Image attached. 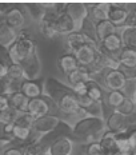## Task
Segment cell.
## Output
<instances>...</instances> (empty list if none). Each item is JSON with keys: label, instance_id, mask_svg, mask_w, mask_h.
I'll return each instance as SVG.
<instances>
[{"label": "cell", "instance_id": "ba28073f", "mask_svg": "<svg viewBox=\"0 0 136 155\" xmlns=\"http://www.w3.org/2000/svg\"><path fill=\"white\" fill-rule=\"evenodd\" d=\"M96 43H98V41H95L93 39L88 38L87 35H84L83 32H72V34H70L67 36L68 47H70L71 50H73V51L79 50V48H82L84 46H92V47H95V48H98L99 50L100 47Z\"/></svg>", "mask_w": 136, "mask_h": 155}, {"label": "cell", "instance_id": "4dcf8cb0", "mask_svg": "<svg viewBox=\"0 0 136 155\" xmlns=\"http://www.w3.org/2000/svg\"><path fill=\"white\" fill-rule=\"evenodd\" d=\"M67 14H70L76 21V20H79V19L86 18L87 7L84 4H80V3H71V4H68V12Z\"/></svg>", "mask_w": 136, "mask_h": 155}, {"label": "cell", "instance_id": "ac0fdd59", "mask_svg": "<svg viewBox=\"0 0 136 155\" xmlns=\"http://www.w3.org/2000/svg\"><path fill=\"white\" fill-rule=\"evenodd\" d=\"M9 99H11V106L15 110H18V111L21 112V114L28 112V106H30L31 99L27 98L21 91L11 94V95H9Z\"/></svg>", "mask_w": 136, "mask_h": 155}, {"label": "cell", "instance_id": "f907efd6", "mask_svg": "<svg viewBox=\"0 0 136 155\" xmlns=\"http://www.w3.org/2000/svg\"><path fill=\"white\" fill-rule=\"evenodd\" d=\"M44 155H51V154H50V153H45V154H44Z\"/></svg>", "mask_w": 136, "mask_h": 155}, {"label": "cell", "instance_id": "6da1fadb", "mask_svg": "<svg viewBox=\"0 0 136 155\" xmlns=\"http://www.w3.org/2000/svg\"><path fill=\"white\" fill-rule=\"evenodd\" d=\"M105 122L99 116H87L80 119L73 127V137L80 140H93L103 130Z\"/></svg>", "mask_w": 136, "mask_h": 155}, {"label": "cell", "instance_id": "74e56055", "mask_svg": "<svg viewBox=\"0 0 136 155\" xmlns=\"http://www.w3.org/2000/svg\"><path fill=\"white\" fill-rule=\"evenodd\" d=\"M25 5H27V9L30 11L32 18L40 19V20L44 18V15H45L44 4H25Z\"/></svg>", "mask_w": 136, "mask_h": 155}, {"label": "cell", "instance_id": "484cf974", "mask_svg": "<svg viewBox=\"0 0 136 155\" xmlns=\"http://www.w3.org/2000/svg\"><path fill=\"white\" fill-rule=\"evenodd\" d=\"M87 95L92 99L93 102H102L103 101V88L96 80H89L87 83Z\"/></svg>", "mask_w": 136, "mask_h": 155}, {"label": "cell", "instance_id": "8992f818", "mask_svg": "<svg viewBox=\"0 0 136 155\" xmlns=\"http://www.w3.org/2000/svg\"><path fill=\"white\" fill-rule=\"evenodd\" d=\"M57 108H59L61 112L68 114V115H80V114L86 112L80 107L75 94H67V95H64L63 98L57 102Z\"/></svg>", "mask_w": 136, "mask_h": 155}, {"label": "cell", "instance_id": "ee69618b", "mask_svg": "<svg viewBox=\"0 0 136 155\" xmlns=\"http://www.w3.org/2000/svg\"><path fill=\"white\" fill-rule=\"evenodd\" d=\"M9 107H12L9 95L8 94H2V95H0V112L5 111V110H8Z\"/></svg>", "mask_w": 136, "mask_h": 155}, {"label": "cell", "instance_id": "f1b7e54d", "mask_svg": "<svg viewBox=\"0 0 136 155\" xmlns=\"http://www.w3.org/2000/svg\"><path fill=\"white\" fill-rule=\"evenodd\" d=\"M125 98H127V96H125L121 91H109L108 94H107V101L105 102L112 110L116 111V108L124 102Z\"/></svg>", "mask_w": 136, "mask_h": 155}, {"label": "cell", "instance_id": "60d3db41", "mask_svg": "<svg viewBox=\"0 0 136 155\" xmlns=\"http://www.w3.org/2000/svg\"><path fill=\"white\" fill-rule=\"evenodd\" d=\"M76 98H77V102H79L80 107H82V108L84 110V111L89 110V108L92 107V106L96 103V102H93L88 95H84V96H76Z\"/></svg>", "mask_w": 136, "mask_h": 155}, {"label": "cell", "instance_id": "603a6c76", "mask_svg": "<svg viewBox=\"0 0 136 155\" xmlns=\"http://www.w3.org/2000/svg\"><path fill=\"white\" fill-rule=\"evenodd\" d=\"M96 34H98V40H100V43H102L105 38L116 34V25L109 20L100 21L96 24Z\"/></svg>", "mask_w": 136, "mask_h": 155}, {"label": "cell", "instance_id": "5bb4252c", "mask_svg": "<svg viewBox=\"0 0 136 155\" xmlns=\"http://www.w3.org/2000/svg\"><path fill=\"white\" fill-rule=\"evenodd\" d=\"M75 19L72 18L70 14H63L55 20V30L57 34H72L75 32Z\"/></svg>", "mask_w": 136, "mask_h": 155}, {"label": "cell", "instance_id": "d6a6232c", "mask_svg": "<svg viewBox=\"0 0 136 155\" xmlns=\"http://www.w3.org/2000/svg\"><path fill=\"white\" fill-rule=\"evenodd\" d=\"M32 134H34L32 128L23 127V126H18V124H15L14 132H12L15 140H20V142H27V140L32 139V138H31Z\"/></svg>", "mask_w": 136, "mask_h": 155}, {"label": "cell", "instance_id": "7a4b0ae2", "mask_svg": "<svg viewBox=\"0 0 136 155\" xmlns=\"http://www.w3.org/2000/svg\"><path fill=\"white\" fill-rule=\"evenodd\" d=\"M8 51L14 63L20 64L34 54H36V43L25 32H23V34L18 35L16 41L8 48Z\"/></svg>", "mask_w": 136, "mask_h": 155}, {"label": "cell", "instance_id": "681fc988", "mask_svg": "<svg viewBox=\"0 0 136 155\" xmlns=\"http://www.w3.org/2000/svg\"><path fill=\"white\" fill-rule=\"evenodd\" d=\"M93 155H105V153H102V154H93Z\"/></svg>", "mask_w": 136, "mask_h": 155}, {"label": "cell", "instance_id": "4316f807", "mask_svg": "<svg viewBox=\"0 0 136 155\" xmlns=\"http://www.w3.org/2000/svg\"><path fill=\"white\" fill-rule=\"evenodd\" d=\"M84 35H87L88 38L93 39L95 41H98V34H96V23L91 18L86 16L82 20V31Z\"/></svg>", "mask_w": 136, "mask_h": 155}, {"label": "cell", "instance_id": "836d02e7", "mask_svg": "<svg viewBox=\"0 0 136 155\" xmlns=\"http://www.w3.org/2000/svg\"><path fill=\"white\" fill-rule=\"evenodd\" d=\"M116 151L119 153H129L132 154V150H131V144H129V140H128V135L127 132H120L118 134V140H116ZM134 155V154H132Z\"/></svg>", "mask_w": 136, "mask_h": 155}, {"label": "cell", "instance_id": "f5cc1de1", "mask_svg": "<svg viewBox=\"0 0 136 155\" xmlns=\"http://www.w3.org/2000/svg\"><path fill=\"white\" fill-rule=\"evenodd\" d=\"M134 155H136V153H135V154H134Z\"/></svg>", "mask_w": 136, "mask_h": 155}, {"label": "cell", "instance_id": "8d00e7d4", "mask_svg": "<svg viewBox=\"0 0 136 155\" xmlns=\"http://www.w3.org/2000/svg\"><path fill=\"white\" fill-rule=\"evenodd\" d=\"M116 111L120 112V114H123V115H125V116H129V115L134 114L135 104H134V102H132L129 98H125L124 102H123L119 106L118 108H116Z\"/></svg>", "mask_w": 136, "mask_h": 155}, {"label": "cell", "instance_id": "83f0119b", "mask_svg": "<svg viewBox=\"0 0 136 155\" xmlns=\"http://www.w3.org/2000/svg\"><path fill=\"white\" fill-rule=\"evenodd\" d=\"M39 30H40V34L43 36L51 39L55 36V34H57L56 30H55V21L50 20V19H45L43 18L39 23Z\"/></svg>", "mask_w": 136, "mask_h": 155}, {"label": "cell", "instance_id": "f546056e", "mask_svg": "<svg viewBox=\"0 0 136 155\" xmlns=\"http://www.w3.org/2000/svg\"><path fill=\"white\" fill-rule=\"evenodd\" d=\"M7 79H8V80H11V82H24V80L27 79V78H25L24 70L21 68L20 64L14 63L11 67H9Z\"/></svg>", "mask_w": 136, "mask_h": 155}, {"label": "cell", "instance_id": "52a82bcc", "mask_svg": "<svg viewBox=\"0 0 136 155\" xmlns=\"http://www.w3.org/2000/svg\"><path fill=\"white\" fill-rule=\"evenodd\" d=\"M28 114L32 115L35 119L51 114V107H50V103H48L47 95L31 99L30 106H28Z\"/></svg>", "mask_w": 136, "mask_h": 155}, {"label": "cell", "instance_id": "9c48e42d", "mask_svg": "<svg viewBox=\"0 0 136 155\" xmlns=\"http://www.w3.org/2000/svg\"><path fill=\"white\" fill-rule=\"evenodd\" d=\"M128 16V9L123 3H109L108 9V20L115 25H120L125 23Z\"/></svg>", "mask_w": 136, "mask_h": 155}, {"label": "cell", "instance_id": "277c9868", "mask_svg": "<svg viewBox=\"0 0 136 155\" xmlns=\"http://www.w3.org/2000/svg\"><path fill=\"white\" fill-rule=\"evenodd\" d=\"M70 137H73V130H71V127L67 123L60 122L59 126H57L53 131L48 132V134H45V135H41V137L39 138V140L50 150V147L52 146L56 140L61 139V138H70Z\"/></svg>", "mask_w": 136, "mask_h": 155}, {"label": "cell", "instance_id": "c3c4849f", "mask_svg": "<svg viewBox=\"0 0 136 155\" xmlns=\"http://www.w3.org/2000/svg\"><path fill=\"white\" fill-rule=\"evenodd\" d=\"M105 155H116V151H112V153H105Z\"/></svg>", "mask_w": 136, "mask_h": 155}, {"label": "cell", "instance_id": "5b68a950", "mask_svg": "<svg viewBox=\"0 0 136 155\" xmlns=\"http://www.w3.org/2000/svg\"><path fill=\"white\" fill-rule=\"evenodd\" d=\"M60 122H61L60 119L55 115H51V114L44 115L41 118L35 119V123L32 126V131H34V134H37V135H45L48 132L53 131L59 126Z\"/></svg>", "mask_w": 136, "mask_h": 155}, {"label": "cell", "instance_id": "7c38bea8", "mask_svg": "<svg viewBox=\"0 0 136 155\" xmlns=\"http://www.w3.org/2000/svg\"><path fill=\"white\" fill-rule=\"evenodd\" d=\"M104 80H105V86L111 91H120L125 86V82H127L125 76L119 70H108V72L105 74Z\"/></svg>", "mask_w": 136, "mask_h": 155}, {"label": "cell", "instance_id": "3957f363", "mask_svg": "<svg viewBox=\"0 0 136 155\" xmlns=\"http://www.w3.org/2000/svg\"><path fill=\"white\" fill-rule=\"evenodd\" d=\"M44 90H45V95H48L56 103L59 102L64 95H67V94H73L72 87L63 84L61 82H59L57 79H53V78H48V79L45 80Z\"/></svg>", "mask_w": 136, "mask_h": 155}, {"label": "cell", "instance_id": "7402d4cb", "mask_svg": "<svg viewBox=\"0 0 136 155\" xmlns=\"http://www.w3.org/2000/svg\"><path fill=\"white\" fill-rule=\"evenodd\" d=\"M16 39H18V35L15 34V31L9 28L8 25L2 24V27H0V44H2V47L9 48L16 41Z\"/></svg>", "mask_w": 136, "mask_h": 155}, {"label": "cell", "instance_id": "2e32d148", "mask_svg": "<svg viewBox=\"0 0 136 155\" xmlns=\"http://www.w3.org/2000/svg\"><path fill=\"white\" fill-rule=\"evenodd\" d=\"M57 66L61 70V72L66 74L68 76L71 72H73L75 70H77L80 67L79 62H77L76 56L73 54H66V55H61L57 60Z\"/></svg>", "mask_w": 136, "mask_h": 155}, {"label": "cell", "instance_id": "7dc6e473", "mask_svg": "<svg viewBox=\"0 0 136 155\" xmlns=\"http://www.w3.org/2000/svg\"><path fill=\"white\" fill-rule=\"evenodd\" d=\"M128 135V140H129V144H131V150H132V154L136 153V130H132V131H125Z\"/></svg>", "mask_w": 136, "mask_h": 155}, {"label": "cell", "instance_id": "d6986e66", "mask_svg": "<svg viewBox=\"0 0 136 155\" xmlns=\"http://www.w3.org/2000/svg\"><path fill=\"white\" fill-rule=\"evenodd\" d=\"M48 153L51 155H70L72 153V142L68 138H61L50 147Z\"/></svg>", "mask_w": 136, "mask_h": 155}, {"label": "cell", "instance_id": "ab89813d", "mask_svg": "<svg viewBox=\"0 0 136 155\" xmlns=\"http://www.w3.org/2000/svg\"><path fill=\"white\" fill-rule=\"evenodd\" d=\"M118 70L125 76L127 80H136V67H127L120 64Z\"/></svg>", "mask_w": 136, "mask_h": 155}, {"label": "cell", "instance_id": "e575fe53", "mask_svg": "<svg viewBox=\"0 0 136 155\" xmlns=\"http://www.w3.org/2000/svg\"><path fill=\"white\" fill-rule=\"evenodd\" d=\"M19 116L20 115H19L18 110H15L14 107H9L8 110H5V111H2V114H0V120H2L3 124L15 123Z\"/></svg>", "mask_w": 136, "mask_h": 155}, {"label": "cell", "instance_id": "d590c367", "mask_svg": "<svg viewBox=\"0 0 136 155\" xmlns=\"http://www.w3.org/2000/svg\"><path fill=\"white\" fill-rule=\"evenodd\" d=\"M45 153H48V148L39 139L28 147H25V155H44Z\"/></svg>", "mask_w": 136, "mask_h": 155}, {"label": "cell", "instance_id": "f35d334b", "mask_svg": "<svg viewBox=\"0 0 136 155\" xmlns=\"http://www.w3.org/2000/svg\"><path fill=\"white\" fill-rule=\"evenodd\" d=\"M34 123H35V118L32 115L28 114V112H25V114H21L18 118V120L15 122V124L23 126V127H28V128H32Z\"/></svg>", "mask_w": 136, "mask_h": 155}, {"label": "cell", "instance_id": "816d5d0a", "mask_svg": "<svg viewBox=\"0 0 136 155\" xmlns=\"http://www.w3.org/2000/svg\"><path fill=\"white\" fill-rule=\"evenodd\" d=\"M135 101H136V91H135Z\"/></svg>", "mask_w": 136, "mask_h": 155}, {"label": "cell", "instance_id": "d4e9b609", "mask_svg": "<svg viewBox=\"0 0 136 155\" xmlns=\"http://www.w3.org/2000/svg\"><path fill=\"white\" fill-rule=\"evenodd\" d=\"M119 63L127 67H136V48L123 47L119 56Z\"/></svg>", "mask_w": 136, "mask_h": 155}, {"label": "cell", "instance_id": "30bf717a", "mask_svg": "<svg viewBox=\"0 0 136 155\" xmlns=\"http://www.w3.org/2000/svg\"><path fill=\"white\" fill-rule=\"evenodd\" d=\"M105 126H107V130L115 132V134L124 132L127 130V116L118 111H113L109 115V118L105 120Z\"/></svg>", "mask_w": 136, "mask_h": 155}, {"label": "cell", "instance_id": "b9f144b4", "mask_svg": "<svg viewBox=\"0 0 136 155\" xmlns=\"http://www.w3.org/2000/svg\"><path fill=\"white\" fill-rule=\"evenodd\" d=\"M0 55H2V62H0L2 64H5V66H8V67H11L12 64H14V60H12L11 55H9L8 48L2 47V50H0Z\"/></svg>", "mask_w": 136, "mask_h": 155}, {"label": "cell", "instance_id": "8fae6325", "mask_svg": "<svg viewBox=\"0 0 136 155\" xmlns=\"http://www.w3.org/2000/svg\"><path fill=\"white\" fill-rule=\"evenodd\" d=\"M98 48L92 47V46H84L82 48L75 51V56L79 62L80 67H88L95 62L96 56H98Z\"/></svg>", "mask_w": 136, "mask_h": 155}, {"label": "cell", "instance_id": "bcb514c9", "mask_svg": "<svg viewBox=\"0 0 136 155\" xmlns=\"http://www.w3.org/2000/svg\"><path fill=\"white\" fill-rule=\"evenodd\" d=\"M3 155H25V150L18 146H12L7 148V150H4Z\"/></svg>", "mask_w": 136, "mask_h": 155}, {"label": "cell", "instance_id": "44dd1931", "mask_svg": "<svg viewBox=\"0 0 136 155\" xmlns=\"http://www.w3.org/2000/svg\"><path fill=\"white\" fill-rule=\"evenodd\" d=\"M67 78H68V82L72 86H75V84H79V83H88L89 80H92V74L86 67H79L73 72H71Z\"/></svg>", "mask_w": 136, "mask_h": 155}, {"label": "cell", "instance_id": "4fadbf2b", "mask_svg": "<svg viewBox=\"0 0 136 155\" xmlns=\"http://www.w3.org/2000/svg\"><path fill=\"white\" fill-rule=\"evenodd\" d=\"M21 68L24 70L25 78L30 80H36V78L40 74V62L37 59V54H34L28 59H25L24 62L20 63Z\"/></svg>", "mask_w": 136, "mask_h": 155}, {"label": "cell", "instance_id": "9a60e30c", "mask_svg": "<svg viewBox=\"0 0 136 155\" xmlns=\"http://www.w3.org/2000/svg\"><path fill=\"white\" fill-rule=\"evenodd\" d=\"M20 91L24 94L27 98L35 99V98H39V96H43V86H41V83L37 82V80L25 79L21 84Z\"/></svg>", "mask_w": 136, "mask_h": 155}, {"label": "cell", "instance_id": "f6af8a7d", "mask_svg": "<svg viewBox=\"0 0 136 155\" xmlns=\"http://www.w3.org/2000/svg\"><path fill=\"white\" fill-rule=\"evenodd\" d=\"M73 88V94L76 96H84L87 95V83H79V84L72 86Z\"/></svg>", "mask_w": 136, "mask_h": 155}, {"label": "cell", "instance_id": "7bdbcfd3", "mask_svg": "<svg viewBox=\"0 0 136 155\" xmlns=\"http://www.w3.org/2000/svg\"><path fill=\"white\" fill-rule=\"evenodd\" d=\"M125 27H135L136 28V8L128 9V16L125 19Z\"/></svg>", "mask_w": 136, "mask_h": 155}, {"label": "cell", "instance_id": "e0dca14e", "mask_svg": "<svg viewBox=\"0 0 136 155\" xmlns=\"http://www.w3.org/2000/svg\"><path fill=\"white\" fill-rule=\"evenodd\" d=\"M23 23H24V16H23V12L18 7H14L8 14L3 16V21H2V24L8 25L12 30L14 28H20Z\"/></svg>", "mask_w": 136, "mask_h": 155}, {"label": "cell", "instance_id": "cb8c5ba5", "mask_svg": "<svg viewBox=\"0 0 136 155\" xmlns=\"http://www.w3.org/2000/svg\"><path fill=\"white\" fill-rule=\"evenodd\" d=\"M116 140H118V134L107 130L103 134V137L100 138L99 143L102 144L105 153H112V151H116Z\"/></svg>", "mask_w": 136, "mask_h": 155}, {"label": "cell", "instance_id": "ffe728a7", "mask_svg": "<svg viewBox=\"0 0 136 155\" xmlns=\"http://www.w3.org/2000/svg\"><path fill=\"white\" fill-rule=\"evenodd\" d=\"M108 9H109V4H91L89 7V15L91 19L95 21L96 24L100 21L108 20Z\"/></svg>", "mask_w": 136, "mask_h": 155}, {"label": "cell", "instance_id": "1f68e13d", "mask_svg": "<svg viewBox=\"0 0 136 155\" xmlns=\"http://www.w3.org/2000/svg\"><path fill=\"white\" fill-rule=\"evenodd\" d=\"M121 40L124 47L136 48V28L135 27H127L121 34Z\"/></svg>", "mask_w": 136, "mask_h": 155}]
</instances>
